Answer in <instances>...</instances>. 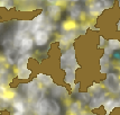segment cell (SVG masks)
I'll return each instance as SVG.
<instances>
[{"label":"cell","instance_id":"2e32d148","mask_svg":"<svg viewBox=\"0 0 120 115\" xmlns=\"http://www.w3.org/2000/svg\"><path fill=\"white\" fill-rule=\"evenodd\" d=\"M38 79L43 80V82H44L45 85H51V82H52L51 78L47 77V76H44V74H39V76H38Z\"/></svg>","mask_w":120,"mask_h":115},{"label":"cell","instance_id":"7a4b0ae2","mask_svg":"<svg viewBox=\"0 0 120 115\" xmlns=\"http://www.w3.org/2000/svg\"><path fill=\"white\" fill-rule=\"evenodd\" d=\"M47 40H48V35L45 31H38L36 32V35H35V41H36L37 45L42 46V45H45L47 43Z\"/></svg>","mask_w":120,"mask_h":115},{"label":"cell","instance_id":"ba28073f","mask_svg":"<svg viewBox=\"0 0 120 115\" xmlns=\"http://www.w3.org/2000/svg\"><path fill=\"white\" fill-rule=\"evenodd\" d=\"M48 14H49L51 17L56 18V17H58L60 14H61V8H60L58 6H55V5L49 6V7H48Z\"/></svg>","mask_w":120,"mask_h":115},{"label":"cell","instance_id":"277c9868","mask_svg":"<svg viewBox=\"0 0 120 115\" xmlns=\"http://www.w3.org/2000/svg\"><path fill=\"white\" fill-rule=\"evenodd\" d=\"M43 19H44V15L41 14V15L37 16L34 21H31V23H30L31 29L30 31L33 32V33L37 32V29H39V28H41V25H42V23H43Z\"/></svg>","mask_w":120,"mask_h":115},{"label":"cell","instance_id":"8fae6325","mask_svg":"<svg viewBox=\"0 0 120 115\" xmlns=\"http://www.w3.org/2000/svg\"><path fill=\"white\" fill-rule=\"evenodd\" d=\"M18 26H19V31L25 32L26 29H28V28H29V26H30V23H29L28 21H19V24H18Z\"/></svg>","mask_w":120,"mask_h":115},{"label":"cell","instance_id":"ffe728a7","mask_svg":"<svg viewBox=\"0 0 120 115\" xmlns=\"http://www.w3.org/2000/svg\"><path fill=\"white\" fill-rule=\"evenodd\" d=\"M118 28L120 29V21H119V23H118Z\"/></svg>","mask_w":120,"mask_h":115},{"label":"cell","instance_id":"8992f818","mask_svg":"<svg viewBox=\"0 0 120 115\" xmlns=\"http://www.w3.org/2000/svg\"><path fill=\"white\" fill-rule=\"evenodd\" d=\"M37 112H38L39 115H46L48 113V103H47L46 99H43L38 103Z\"/></svg>","mask_w":120,"mask_h":115},{"label":"cell","instance_id":"d6986e66","mask_svg":"<svg viewBox=\"0 0 120 115\" xmlns=\"http://www.w3.org/2000/svg\"><path fill=\"white\" fill-rule=\"evenodd\" d=\"M68 1H72V2H76L78 0H68Z\"/></svg>","mask_w":120,"mask_h":115},{"label":"cell","instance_id":"5bb4252c","mask_svg":"<svg viewBox=\"0 0 120 115\" xmlns=\"http://www.w3.org/2000/svg\"><path fill=\"white\" fill-rule=\"evenodd\" d=\"M14 107H15L19 113H24V112H25V106H24V104H22L21 102H17V103H15V104H14Z\"/></svg>","mask_w":120,"mask_h":115},{"label":"cell","instance_id":"e0dca14e","mask_svg":"<svg viewBox=\"0 0 120 115\" xmlns=\"http://www.w3.org/2000/svg\"><path fill=\"white\" fill-rule=\"evenodd\" d=\"M26 63H27V58L26 57L24 58V59H20V61L18 63V64H19V68L22 67V69H25V64H26Z\"/></svg>","mask_w":120,"mask_h":115},{"label":"cell","instance_id":"4fadbf2b","mask_svg":"<svg viewBox=\"0 0 120 115\" xmlns=\"http://www.w3.org/2000/svg\"><path fill=\"white\" fill-rule=\"evenodd\" d=\"M116 105H117V103H116V100H108L107 103L105 104V110L108 111V112H110V111H112V108L115 107Z\"/></svg>","mask_w":120,"mask_h":115},{"label":"cell","instance_id":"7c38bea8","mask_svg":"<svg viewBox=\"0 0 120 115\" xmlns=\"http://www.w3.org/2000/svg\"><path fill=\"white\" fill-rule=\"evenodd\" d=\"M66 81H68V84H72L74 80V71L72 69H68V71H66Z\"/></svg>","mask_w":120,"mask_h":115},{"label":"cell","instance_id":"ac0fdd59","mask_svg":"<svg viewBox=\"0 0 120 115\" xmlns=\"http://www.w3.org/2000/svg\"><path fill=\"white\" fill-rule=\"evenodd\" d=\"M47 1H48V2H49V4H52V5H55V4H56V2H57L58 0H47Z\"/></svg>","mask_w":120,"mask_h":115},{"label":"cell","instance_id":"52a82bcc","mask_svg":"<svg viewBox=\"0 0 120 115\" xmlns=\"http://www.w3.org/2000/svg\"><path fill=\"white\" fill-rule=\"evenodd\" d=\"M48 113L51 115H58L60 114V106L55 100H51L48 103Z\"/></svg>","mask_w":120,"mask_h":115},{"label":"cell","instance_id":"3957f363","mask_svg":"<svg viewBox=\"0 0 120 115\" xmlns=\"http://www.w3.org/2000/svg\"><path fill=\"white\" fill-rule=\"evenodd\" d=\"M107 84H108V86L110 87V89H112L113 91H117V90L119 89V87H120V85H119V82H118V79H117V77H116L115 74H112V73L108 74V78H107Z\"/></svg>","mask_w":120,"mask_h":115},{"label":"cell","instance_id":"5b68a950","mask_svg":"<svg viewBox=\"0 0 120 115\" xmlns=\"http://www.w3.org/2000/svg\"><path fill=\"white\" fill-rule=\"evenodd\" d=\"M31 47H33V40L31 38L25 37V38L21 40V42H20V52L21 53L29 51Z\"/></svg>","mask_w":120,"mask_h":115},{"label":"cell","instance_id":"9a60e30c","mask_svg":"<svg viewBox=\"0 0 120 115\" xmlns=\"http://www.w3.org/2000/svg\"><path fill=\"white\" fill-rule=\"evenodd\" d=\"M109 45L111 46L112 50H116V49H119L120 47V43H119V41H117V40H110Z\"/></svg>","mask_w":120,"mask_h":115},{"label":"cell","instance_id":"6da1fadb","mask_svg":"<svg viewBox=\"0 0 120 115\" xmlns=\"http://www.w3.org/2000/svg\"><path fill=\"white\" fill-rule=\"evenodd\" d=\"M108 7L107 0H92L90 2L89 11L91 15H100Z\"/></svg>","mask_w":120,"mask_h":115},{"label":"cell","instance_id":"30bf717a","mask_svg":"<svg viewBox=\"0 0 120 115\" xmlns=\"http://www.w3.org/2000/svg\"><path fill=\"white\" fill-rule=\"evenodd\" d=\"M70 11H71V16L75 18V17H78L80 15V11H81V8H80V6L79 5H73L71 8H70Z\"/></svg>","mask_w":120,"mask_h":115},{"label":"cell","instance_id":"9c48e42d","mask_svg":"<svg viewBox=\"0 0 120 115\" xmlns=\"http://www.w3.org/2000/svg\"><path fill=\"white\" fill-rule=\"evenodd\" d=\"M37 91H38V87H37L35 81H33V82H30V84L28 85V95H29V97L34 98L36 96Z\"/></svg>","mask_w":120,"mask_h":115}]
</instances>
